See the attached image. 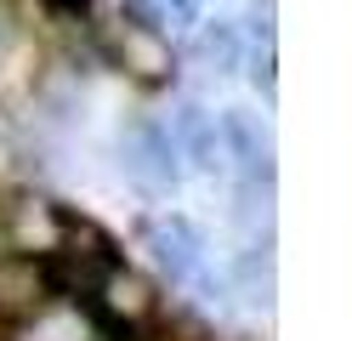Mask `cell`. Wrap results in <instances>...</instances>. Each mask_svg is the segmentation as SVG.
Instances as JSON below:
<instances>
[{"label": "cell", "instance_id": "1", "mask_svg": "<svg viewBox=\"0 0 352 341\" xmlns=\"http://www.w3.org/2000/svg\"><path fill=\"white\" fill-rule=\"evenodd\" d=\"M85 17H91V45H97V57L108 68H120V74L137 80V85H170L176 45L148 12L120 6V0H91Z\"/></svg>", "mask_w": 352, "mask_h": 341}, {"label": "cell", "instance_id": "2", "mask_svg": "<svg viewBox=\"0 0 352 341\" xmlns=\"http://www.w3.org/2000/svg\"><path fill=\"white\" fill-rule=\"evenodd\" d=\"M52 273L63 296H91L97 279L120 262V245L102 222H91L85 211H69V205H52Z\"/></svg>", "mask_w": 352, "mask_h": 341}, {"label": "cell", "instance_id": "3", "mask_svg": "<svg viewBox=\"0 0 352 341\" xmlns=\"http://www.w3.org/2000/svg\"><path fill=\"white\" fill-rule=\"evenodd\" d=\"M85 313H91L114 341H131V335H142L153 318H160V290H153L148 273L114 262V267L97 279V290L85 296Z\"/></svg>", "mask_w": 352, "mask_h": 341}, {"label": "cell", "instance_id": "4", "mask_svg": "<svg viewBox=\"0 0 352 341\" xmlns=\"http://www.w3.org/2000/svg\"><path fill=\"white\" fill-rule=\"evenodd\" d=\"M57 273L52 256H34V250H17V256H0V324H40L57 307Z\"/></svg>", "mask_w": 352, "mask_h": 341}, {"label": "cell", "instance_id": "5", "mask_svg": "<svg viewBox=\"0 0 352 341\" xmlns=\"http://www.w3.org/2000/svg\"><path fill=\"white\" fill-rule=\"evenodd\" d=\"M120 176L137 194H148V199H170L176 188H182V159H176L165 125L142 120V125H131L120 136Z\"/></svg>", "mask_w": 352, "mask_h": 341}, {"label": "cell", "instance_id": "6", "mask_svg": "<svg viewBox=\"0 0 352 341\" xmlns=\"http://www.w3.org/2000/svg\"><path fill=\"white\" fill-rule=\"evenodd\" d=\"M142 245H148V256L153 267L165 273L170 285H205L210 273H205V234L193 227L188 216H153L142 227Z\"/></svg>", "mask_w": 352, "mask_h": 341}, {"label": "cell", "instance_id": "7", "mask_svg": "<svg viewBox=\"0 0 352 341\" xmlns=\"http://www.w3.org/2000/svg\"><path fill=\"white\" fill-rule=\"evenodd\" d=\"M165 136L176 159H182L188 171H228V143H222V114H210L205 103H176V114L165 120Z\"/></svg>", "mask_w": 352, "mask_h": 341}, {"label": "cell", "instance_id": "8", "mask_svg": "<svg viewBox=\"0 0 352 341\" xmlns=\"http://www.w3.org/2000/svg\"><path fill=\"white\" fill-rule=\"evenodd\" d=\"M222 143H228V165H239V176L273 188V131L261 125L250 108H228L222 114Z\"/></svg>", "mask_w": 352, "mask_h": 341}, {"label": "cell", "instance_id": "9", "mask_svg": "<svg viewBox=\"0 0 352 341\" xmlns=\"http://www.w3.org/2000/svg\"><path fill=\"white\" fill-rule=\"evenodd\" d=\"M245 52H250V40H245V29H239V23H228V17H199V23H193L188 57H193V68H199V74L228 80V74H239V68H245Z\"/></svg>", "mask_w": 352, "mask_h": 341}, {"label": "cell", "instance_id": "10", "mask_svg": "<svg viewBox=\"0 0 352 341\" xmlns=\"http://www.w3.org/2000/svg\"><path fill=\"white\" fill-rule=\"evenodd\" d=\"M233 285H239V296H245L250 307H261V313L273 307V250H267V234H261V245H250L245 256H239Z\"/></svg>", "mask_w": 352, "mask_h": 341}, {"label": "cell", "instance_id": "11", "mask_svg": "<svg viewBox=\"0 0 352 341\" xmlns=\"http://www.w3.org/2000/svg\"><path fill=\"white\" fill-rule=\"evenodd\" d=\"M137 6L160 23V29H165V23H170V29H193V23L205 17V0H137Z\"/></svg>", "mask_w": 352, "mask_h": 341}, {"label": "cell", "instance_id": "12", "mask_svg": "<svg viewBox=\"0 0 352 341\" xmlns=\"http://www.w3.org/2000/svg\"><path fill=\"white\" fill-rule=\"evenodd\" d=\"M12 40H17V17H12L6 0H0V52H12Z\"/></svg>", "mask_w": 352, "mask_h": 341}, {"label": "cell", "instance_id": "13", "mask_svg": "<svg viewBox=\"0 0 352 341\" xmlns=\"http://www.w3.org/2000/svg\"><path fill=\"white\" fill-rule=\"evenodd\" d=\"M46 6H52V12H69V17H80L85 6H91V0H46Z\"/></svg>", "mask_w": 352, "mask_h": 341}]
</instances>
